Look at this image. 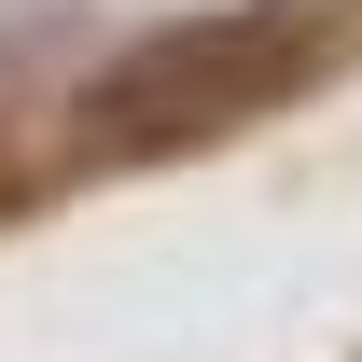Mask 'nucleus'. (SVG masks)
<instances>
[{
  "instance_id": "f257e3e1",
  "label": "nucleus",
  "mask_w": 362,
  "mask_h": 362,
  "mask_svg": "<svg viewBox=\"0 0 362 362\" xmlns=\"http://www.w3.org/2000/svg\"><path fill=\"white\" fill-rule=\"evenodd\" d=\"M293 84V14L251 0V14H195V28H153V42L84 98L112 139H195V126H237Z\"/></svg>"
}]
</instances>
